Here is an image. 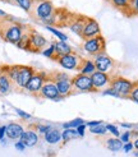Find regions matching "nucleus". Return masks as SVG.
Returning a JSON list of instances; mask_svg holds the SVG:
<instances>
[{
  "label": "nucleus",
  "mask_w": 138,
  "mask_h": 157,
  "mask_svg": "<svg viewBox=\"0 0 138 157\" xmlns=\"http://www.w3.org/2000/svg\"><path fill=\"white\" fill-rule=\"evenodd\" d=\"M5 15H6V14H5L3 10H0V17H5Z\"/></svg>",
  "instance_id": "a18cd8bd"
},
{
  "label": "nucleus",
  "mask_w": 138,
  "mask_h": 157,
  "mask_svg": "<svg viewBox=\"0 0 138 157\" xmlns=\"http://www.w3.org/2000/svg\"><path fill=\"white\" fill-rule=\"evenodd\" d=\"M0 2H3V0H0Z\"/></svg>",
  "instance_id": "de8ad7c7"
},
{
  "label": "nucleus",
  "mask_w": 138,
  "mask_h": 157,
  "mask_svg": "<svg viewBox=\"0 0 138 157\" xmlns=\"http://www.w3.org/2000/svg\"><path fill=\"white\" fill-rule=\"evenodd\" d=\"M48 46V40L35 29H29V50L31 52H40Z\"/></svg>",
  "instance_id": "9d476101"
},
{
  "label": "nucleus",
  "mask_w": 138,
  "mask_h": 157,
  "mask_svg": "<svg viewBox=\"0 0 138 157\" xmlns=\"http://www.w3.org/2000/svg\"><path fill=\"white\" fill-rule=\"evenodd\" d=\"M137 84H138V82H137Z\"/></svg>",
  "instance_id": "09e8293b"
},
{
  "label": "nucleus",
  "mask_w": 138,
  "mask_h": 157,
  "mask_svg": "<svg viewBox=\"0 0 138 157\" xmlns=\"http://www.w3.org/2000/svg\"><path fill=\"white\" fill-rule=\"evenodd\" d=\"M49 75H50V78H52V81L55 82L56 88H58L61 97L71 96L74 93L73 86H72V78H69V75H67L65 73H59V72H55Z\"/></svg>",
  "instance_id": "7ed1b4c3"
},
{
  "label": "nucleus",
  "mask_w": 138,
  "mask_h": 157,
  "mask_svg": "<svg viewBox=\"0 0 138 157\" xmlns=\"http://www.w3.org/2000/svg\"><path fill=\"white\" fill-rule=\"evenodd\" d=\"M51 129H52L51 125H37V128H36L38 134H44V136L46 134V133H49Z\"/></svg>",
  "instance_id": "7c9ffc66"
},
{
  "label": "nucleus",
  "mask_w": 138,
  "mask_h": 157,
  "mask_svg": "<svg viewBox=\"0 0 138 157\" xmlns=\"http://www.w3.org/2000/svg\"><path fill=\"white\" fill-rule=\"evenodd\" d=\"M0 74H2V73H0Z\"/></svg>",
  "instance_id": "8fccbe9b"
},
{
  "label": "nucleus",
  "mask_w": 138,
  "mask_h": 157,
  "mask_svg": "<svg viewBox=\"0 0 138 157\" xmlns=\"http://www.w3.org/2000/svg\"><path fill=\"white\" fill-rule=\"evenodd\" d=\"M91 79H92V84H94V88L96 91H98V90L106 87L107 84H110L111 78L107 73H102V72L96 70V72L91 75Z\"/></svg>",
  "instance_id": "2eb2a0df"
},
{
  "label": "nucleus",
  "mask_w": 138,
  "mask_h": 157,
  "mask_svg": "<svg viewBox=\"0 0 138 157\" xmlns=\"http://www.w3.org/2000/svg\"><path fill=\"white\" fill-rule=\"evenodd\" d=\"M15 148H17L18 151H25L26 150V146L23 144L21 140H17V142H15Z\"/></svg>",
  "instance_id": "58836bf2"
},
{
  "label": "nucleus",
  "mask_w": 138,
  "mask_h": 157,
  "mask_svg": "<svg viewBox=\"0 0 138 157\" xmlns=\"http://www.w3.org/2000/svg\"><path fill=\"white\" fill-rule=\"evenodd\" d=\"M106 129H107V132L113 133V134H114L115 137H119V136H120V133H119L118 128L115 127V125H113V124H107V125H106Z\"/></svg>",
  "instance_id": "473e14b6"
},
{
  "label": "nucleus",
  "mask_w": 138,
  "mask_h": 157,
  "mask_svg": "<svg viewBox=\"0 0 138 157\" xmlns=\"http://www.w3.org/2000/svg\"><path fill=\"white\" fill-rule=\"evenodd\" d=\"M90 132H91V133H94V134L104 136L105 133L107 132V129H106V125L100 124V125H96V127H90Z\"/></svg>",
  "instance_id": "cd10ccee"
},
{
  "label": "nucleus",
  "mask_w": 138,
  "mask_h": 157,
  "mask_svg": "<svg viewBox=\"0 0 138 157\" xmlns=\"http://www.w3.org/2000/svg\"><path fill=\"white\" fill-rule=\"evenodd\" d=\"M77 137H79V136H78V133H77L75 129H65L63 133H61V139H63L64 143L69 142V140H72Z\"/></svg>",
  "instance_id": "393cba45"
},
{
  "label": "nucleus",
  "mask_w": 138,
  "mask_h": 157,
  "mask_svg": "<svg viewBox=\"0 0 138 157\" xmlns=\"http://www.w3.org/2000/svg\"><path fill=\"white\" fill-rule=\"evenodd\" d=\"M27 27L22 26L21 23L13 21L12 18L0 17V36L4 41L10 42L13 45H18L21 38L25 35Z\"/></svg>",
  "instance_id": "f257e3e1"
},
{
  "label": "nucleus",
  "mask_w": 138,
  "mask_h": 157,
  "mask_svg": "<svg viewBox=\"0 0 138 157\" xmlns=\"http://www.w3.org/2000/svg\"><path fill=\"white\" fill-rule=\"evenodd\" d=\"M100 124H102V123L101 121H88L87 127H96V125H100Z\"/></svg>",
  "instance_id": "79ce46f5"
},
{
  "label": "nucleus",
  "mask_w": 138,
  "mask_h": 157,
  "mask_svg": "<svg viewBox=\"0 0 138 157\" xmlns=\"http://www.w3.org/2000/svg\"><path fill=\"white\" fill-rule=\"evenodd\" d=\"M130 12L138 14V0H130Z\"/></svg>",
  "instance_id": "72a5a7b5"
},
{
  "label": "nucleus",
  "mask_w": 138,
  "mask_h": 157,
  "mask_svg": "<svg viewBox=\"0 0 138 157\" xmlns=\"http://www.w3.org/2000/svg\"><path fill=\"white\" fill-rule=\"evenodd\" d=\"M82 58L79 56L78 54L75 52H71L68 55H63V56L58 58L55 61L60 67H63L64 69H68V70H78L81 64H82Z\"/></svg>",
  "instance_id": "6e6552de"
},
{
  "label": "nucleus",
  "mask_w": 138,
  "mask_h": 157,
  "mask_svg": "<svg viewBox=\"0 0 138 157\" xmlns=\"http://www.w3.org/2000/svg\"><path fill=\"white\" fill-rule=\"evenodd\" d=\"M46 28H48L51 33H54L58 38H59V41H67L68 40V36L65 35V33H63L61 31H59V29H56V28H54V27H51V26H46Z\"/></svg>",
  "instance_id": "bb28decb"
},
{
  "label": "nucleus",
  "mask_w": 138,
  "mask_h": 157,
  "mask_svg": "<svg viewBox=\"0 0 138 157\" xmlns=\"http://www.w3.org/2000/svg\"><path fill=\"white\" fill-rule=\"evenodd\" d=\"M21 142L26 147H35L38 143V133L35 129H28L25 130V133L21 137Z\"/></svg>",
  "instance_id": "f3484780"
},
{
  "label": "nucleus",
  "mask_w": 138,
  "mask_h": 157,
  "mask_svg": "<svg viewBox=\"0 0 138 157\" xmlns=\"http://www.w3.org/2000/svg\"><path fill=\"white\" fill-rule=\"evenodd\" d=\"M54 45H55V59L54 60H56L58 58L63 56V55H68V54L73 52L71 45H68L67 41H59L58 40V41L54 42Z\"/></svg>",
  "instance_id": "a211bd4d"
},
{
  "label": "nucleus",
  "mask_w": 138,
  "mask_h": 157,
  "mask_svg": "<svg viewBox=\"0 0 138 157\" xmlns=\"http://www.w3.org/2000/svg\"><path fill=\"white\" fill-rule=\"evenodd\" d=\"M86 127H87L86 124H82V125H79V127L75 129V130H77V133H78V136H79V137H83V136H84V130H86Z\"/></svg>",
  "instance_id": "e433bc0d"
},
{
  "label": "nucleus",
  "mask_w": 138,
  "mask_h": 157,
  "mask_svg": "<svg viewBox=\"0 0 138 157\" xmlns=\"http://www.w3.org/2000/svg\"><path fill=\"white\" fill-rule=\"evenodd\" d=\"M3 2L9 3V4H14V3H15V0H3Z\"/></svg>",
  "instance_id": "c03bdc74"
},
{
  "label": "nucleus",
  "mask_w": 138,
  "mask_h": 157,
  "mask_svg": "<svg viewBox=\"0 0 138 157\" xmlns=\"http://www.w3.org/2000/svg\"><path fill=\"white\" fill-rule=\"evenodd\" d=\"M133 143H130V142H128V143H124V146H123V150H124V152H129V151H132L133 150Z\"/></svg>",
  "instance_id": "4c0bfd02"
},
{
  "label": "nucleus",
  "mask_w": 138,
  "mask_h": 157,
  "mask_svg": "<svg viewBox=\"0 0 138 157\" xmlns=\"http://www.w3.org/2000/svg\"><path fill=\"white\" fill-rule=\"evenodd\" d=\"M23 133H25L23 125L18 124V123H10V124L6 125V133H5V136L9 138V139L19 140Z\"/></svg>",
  "instance_id": "dca6fc26"
},
{
  "label": "nucleus",
  "mask_w": 138,
  "mask_h": 157,
  "mask_svg": "<svg viewBox=\"0 0 138 157\" xmlns=\"http://www.w3.org/2000/svg\"><path fill=\"white\" fill-rule=\"evenodd\" d=\"M36 70L29 67V65H19V73L17 77V81H15V86L18 88H26V86L28 84V82L32 79V77L35 75Z\"/></svg>",
  "instance_id": "9b49d317"
},
{
  "label": "nucleus",
  "mask_w": 138,
  "mask_h": 157,
  "mask_svg": "<svg viewBox=\"0 0 138 157\" xmlns=\"http://www.w3.org/2000/svg\"><path fill=\"white\" fill-rule=\"evenodd\" d=\"M100 35H101V28H100V25L97 23V21H95L94 18L87 17L86 23H84L82 38L83 40H88V38H94V37H97Z\"/></svg>",
  "instance_id": "f8f14e48"
},
{
  "label": "nucleus",
  "mask_w": 138,
  "mask_h": 157,
  "mask_svg": "<svg viewBox=\"0 0 138 157\" xmlns=\"http://www.w3.org/2000/svg\"><path fill=\"white\" fill-rule=\"evenodd\" d=\"M5 133H6V125H3V127H0V140L4 139Z\"/></svg>",
  "instance_id": "a19ab883"
},
{
  "label": "nucleus",
  "mask_w": 138,
  "mask_h": 157,
  "mask_svg": "<svg viewBox=\"0 0 138 157\" xmlns=\"http://www.w3.org/2000/svg\"><path fill=\"white\" fill-rule=\"evenodd\" d=\"M41 52H42L44 56H46V58H50L52 60L55 59V45H54V42L49 46V48H46L45 50H42Z\"/></svg>",
  "instance_id": "c85d7f7f"
},
{
  "label": "nucleus",
  "mask_w": 138,
  "mask_h": 157,
  "mask_svg": "<svg viewBox=\"0 0 138 157\" xmlns=\"http://www.w3.org/2000/svg\"><path fill=\"white\" fill-rule=\"evenodd\" d=\"M87 17H83V15H77V14H72L71 18L68 21V27L72 31L73 33L78 35L82 37L83 33V28H84V23H86Z\"/></svg>",
  "instance_id": "4468645a"
},
{
  "label": "nucleus",
  "mask_w": 138,
  "mask_h": 157,
  "mask_svg": "<svg viewBox=\"0 0 138 157\" xmlns=\"http://www.w3.org/2000/svg\"><path fill=\"white\" fill-rule=\"evenodd\" d=\"M136 157H138V151H137V152H136Z\"/></svg>",
  "instance_id": "49530a36"
},
{
  "label": "nucleus",
  "mask_w": 138,
  "mask_h": 157,
  "mask_svg": "<svg viewBox=\"0 0 138 157\" xmlns=\"http://www.w3.org/2000/svg\"><path fill=\"white\" fill-rule=\"evenodd\" d=\"M38 96L42 97V98H46V100H52V101H59L60 98H63L56 88L55 82L52 81V78H50L49 74H48V78H46V81H45Z\"/></svg>",
  "instance_id": "0eeeda50"
},
{
  "label": "nucleus",
  "mask_w": 138,
  "mask_h": 157,
  "mask_svg": "<svg viewBox=\"0 0 138 157\" xmlns=\"http://www.w3.org/2000/svg\"><path fill=\"white\" fill-rule=\"evenodd\" d=\"M33 3H35V0H15V5H18L21 9H23L25 12L29 13L31 9H32V6H33Z\"/></svg>",
  "instance_id": "b1692460"
},
{
  "label": "nucleus",
  "mask_w": 138,
  "mask_h": 157,
  "mask_svg": "<svg viewBox=\"0 0 138 157\" xmlns=\"http://www.w3.org/2000/svg\"><path fill=\"white\" fill-rule=\"evenodd\" d=\"M44 137H45V140L49 144H56V143L60 142V140H63L61 139V133L58 129H54V128L49 133H46Z\"/></svg>",
  "instance_id": "aec40b11"
},
{
  "label": "nucleus",
  "mask_w": 138,
  "mask_h": 157,
  "mask_svg": "<svg viewBox=\"0 0 138 157\" xmlns=\"http://www.w3.org/2000/svg\"><path fill=\"white\" fill-rule=\"evenodd\" d=\"M84 124L82 119H74L72 121H69V123H64L63 124V128L64 129H74V128H78L79 125Z\"/></svg>",
  "instance_id": "c756f323"
},
{
  "label": "nucleus",
  "mask_w": 138,
  "mask_h": 157,
  "mask_svg": "<svg viewBox=\"0 0 138 157\" xmlns=\"http://www.w3.org/2000/svg\"><path fill=\"white\" fill-rule=\"evenodd\" d=\"M114 6H117L118 9L127 12L130 10V0H110Z\"/></svg>",
  "instance_id": "5701e85b"
},
{
  "label": "nucleus",
  "mask_w": 138,
  "mask_h": 157,
  "mask_svg": "<svg viewBox=\"0 0 138 157\" xmlns=\"http://www.w3.org/2000/svg\"><path fill=\"white\" fill-rule=\"evenodd\" d=\"M129 98L132 100V101H134V102H137V104H138V84H137V83H134V87H133L132 92H130Z\"/></svg>",
  "instance_id": "2f4dec72"
},
{
  "label": "nucleus",
  "mask_w": 138,
  "mask_h": 157,
  "mask_svg": "<svg viewBox=\"0 0 138 157\" xmlns=\"http://www.w3.org/2000/svg\"><path fill=\"white\" fill-rule=\"evenodd\" d=\"M94 63H95L96 70H98V72H102V73H109L110 70L114 68V60L110 56H107L105 52L95 55Z\"/></svg>",
  "instance_id": "ddd939ff"
},
{
  "label": "nucleus",
  "mask_w": 138,
  "mask_h": 157,
  "mask_svg": "<svg viewBox=\"0 0 138 157\" xmlns=\"http://www.w3.org/2000/svg\"><path fill=\"white\" fill-rule=\"evenodd\" d=\"M105 48H106V42H105V38L101 35L97 37H94V38L84 40V42H83L84 51L91 55H98V54L105 52Z\"/></svg>",
  "instance_id": "423d86ee"
},
{
  "label": "nucleus",
  "mask_w": 138,
  "mask_h": 157,
  "mask_svg": "<svg viewBox=\"0 0 138 157\" xmlns=\"http://www.w3.org/2000/svg\"><path fill=\"white\" fill-rule=\"evenodd\" d=\"M133 146H134V148H136V150L138 151V139H136V140H134V143H133Z\"/></svg>",
  "instance_id": "37998d69"
},
{
  "label": "nucleus",
  "mask_w": 138,
  "mask_h": 157,
  "mask_svg": "<svg viewBox=\"0 0 138 157\" xmlns=\"http://www.w3.org/2000/svg\"><path fill=\"white\" fill-rule=\"evenodd\" d=\"M104 95H110V96H115V97H119L118 96V93L117 92H115L111 87L109 88V90H106V91H104Z\"/></svg>",
  "instance_id": "ea45409f"
},
{
  "label": "nucleus",
  "mask_w": 138,
  "mask_h": 157,
  "mask_svg": "<svg viewBox=\"0 0 138 157\" xmlns=\"http://www.w3.org/2000/svg\"><path fill=\"white\" fill-rule=\"evenodd\" d=\"M46 78H48V74H46L45 72H36L35 75L32 77V79H31L28 82V84L26 86V91L28 93H32V95H36L38 96L41 92V88L42 86L46 81Z\"/></svg>",
  "instance_id": "1a4fd4ad"
},
{
  "label": "nucleus",
  "mask_w": 138,
  "mask_h": 157,
  "mask_svg": "<svg viewBox=\"0 0 138 157\" xmlns=\"http://www.w3.org/2000/svg\"><path fill=\"white\" fill-rule=\"evenodd\" d=\"M129 139H130V133H129V132H125L124 134L120 136V140H121L123 143H128Z\"/></svg>",
  "instance_id": "c9c22d12"
},
{
  "label": "nucleus",
  "mask_w": 138,
  "mask_h": 157,
  "mask_svg": "<svg viewBox=\"0 0 138 157\" xmlns=\"http://www.w3.org/2000/svg\"><path fill=\"white\" fill-rule=\"evenodd\" d=\"M110 87L118 93L119 97H129L134 87V83L123 77H114L110 81Z\"/></svg>",
  "instance_id": "20e7f679"
},
{
  "label": "nucleus",
  "mask_w": 138,
  "mask_h": 157,
  "mask_svg": "<svg viewBox=\"0 0 138 157\" xmlns=\"http://www.w3.org/2000/svg\"><path fill=\"white\" fill-rule=\"evenodd\" d=\"M72 86H73V92H96L92 84L91 75H84V74H78L72 78Z\"/></svg>",
  "instance_id": "39448f33"
},
{
  "label": "nucleus",
  "mask_w": 138,
  "mask_h": 157,
  "mask_svg": "<svg viewBox=\"0 0 138 157\" xmlns=\"http://www.w3.org/2000/svg\"><path fill=\"white\" fill-rule=\"evenodd\" d=\"M12 81L9 79V77L6 74L2 73L0 74V92L2 93H8L12 90Z\"/></svg>",
  "instance_id": "412c9836"
},
{
  "label": "nucleus",
  "mask_w": 138,
  "mask_h": 157,
  "mask_svg": "<svg viewBox=\"0 0 138 157\" xmlns=\"http://www.w3.org/2000/svg\"><path fill=\"white\" fill-rule=\"evenodd\" d=\"M15 111H17V114L22 117V119H31V115L29 114H27V113H25V111H22V110H19V109H15Z\"/></svg>",
  "instance_id": "f704fd0d"
},
{
  "label": "nucleus",
  "mask_w": 138,
  "mask_h": 157,
  "mask_svg": "<svg viewBox=\"0 0 138 157\" xmlns=\"http://www.w3.org/2000/svg\"><path fill=\"white\" fill-rule=\"evenodd\" d=\"M79 73L84 74V75H92L96 72V67H95V63L94 60H88V59H83L82 60V64L79 67Z\"/></svg>",
  "instance_id": "6ab92c4d"
},
{
  "label": "nucleus",
  "mask_w": 138,
  "mask_h": 157,
  "mask_svg": "<svg viewBox=\"0 0 138 157\" xmlns=\"http://www.w3.org/2000/svg\"><path fill=\"white\" fill-rule=\"evenodd\" d=\"M18 48L19 49H23V50H29V29L27 28L26 29V32H25V35H23V37L21 38V41L18 42Z\"/></svg>",
  "instance_id": "a878e982"
},
{
  "label": "nucleus",
  "mask_w": 138,
  "mask_h": 157,
  "mask_svg": "<svg viewBox=\"0 0 138 157\" xmlns=\"http://www.w3.org/2000/svg\"><path fill=\"white\" fill-rule=\"evenodd\" d=\"M106 146H107V148H109L110 151L118 152V151L123 150V146H124V143H123L121 140L118 139V138H110V139L106 140Z\"/></svg>",
  "instance_id": "4be33fe9"
},
{
  "label": "nucleus",
  "mask_w": 138,
  "mask_h": 157,
  "mask_svg": "<svg viewBox=\"0 0 138 157\" xmlns=\"http://www.w3.org/2000/svg\"><path fill=\"white\" fill-rule=\"evenodd\" d=\"M56 8L54 6V4L50 0H35L31 12L28 13L31 15V18H33L35 21L44 22L46 18H49L50 15L55 12Z\"/></svg>",
  "instance_id": "f03ea898"
}]
</instances>
